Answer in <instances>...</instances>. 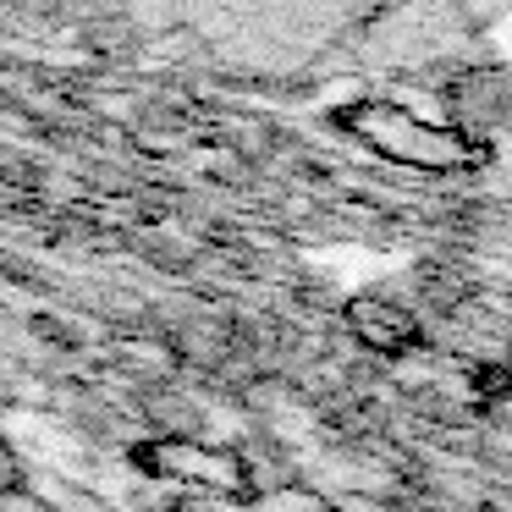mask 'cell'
<instances>
[{"label":"cell","instance_id":"cell-1","mask_svg":"<svg viewBox=\"0 0 512 512\" xmlns=\"http://www.w3.org/2000/svg\"><path fill=\"white\" fill-rule=\"evenodd\" d=\"M138 34L259 83L303 78L369 23L375 0H100Z\"/></svg>","mask_w":512,"mask_h":512},{"label":"cell","instance_id":"cell-2","mask_svg":"<svg viewBox=\"0 0 512 512\" xmlns=\"http://www.w3.org/2000/svg\"><path fill=\"white\" fill-rule=\"evenodd\" d=\"M479 105H485V116L501 127V133L512 138V67L501 72V78L485 83V94H479Z\"/></svg>","mask_w":512,"mask_h":512}]
</instances>
